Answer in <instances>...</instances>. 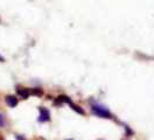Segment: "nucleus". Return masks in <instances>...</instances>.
<instances>
[{"label":"nucleus","instance_id":"obj_9","mask_svg":"<svg viewBox=\"0 0 154 140\" xmlns=\"http://www.w3.org/2000/svg\"><path fill=\"white\" fill-rule=\"evenodd\" d=\"M0 21H1V19H0Z\"/></svg>","mask_w":154,"mask_h":140},{"label":"nucleus","instance_id":"obj_1","mask_svg":"<svg viewBox=\"0 0 154 140\" xmlns=\"http://www.w3.org/2000/svg\"><path fill=\"white\" fill-rule=\"evenodd\" d=\"M92 112H94L95 115L99 116V117H103V118H111L110 112H109L105 107L99 106V105H95V106H92Z\"/></svg>","mask_w":154,"mask_h":140},{"label":"nucleus","instance_id":"obj_8","mask_svg":"<svg viewBox=\"0 0 154 140\" xmlns=\"http://www.w3.org/2000/svg\"><path fill=\"white\" fill-rule=\"evenodd\" d=\"M4 61H5V59L3 57V56H1V55H0V62H4Z\"/></svg>","mask_w":154,"mask_h":140},{"label":"nucleus","instance_id":"obj_2","mask_svg":"<svg viewBox=\"0 0 154 140\" xmlns=\"http://www.w3.org/2000/svg\"><path fill=\"white\" fill-rule=\"evenodd\" d=\"M40 122H48L49 120V111L44 107H40V118H39Z\"/></svg>","mask_w":154,"mask_h":140},{"label":"nucleus","instance_id":"obj_6","mask_svg":"<svg viewBox=\"0 0 154 140\" xmlns=\"http://www.w3.org/2000/svg\"><path fill=\"white\" fill-rule=\"evenodd\" d=\"M33 95L41 96V95H42V91H41V89H34V90H33Z\"/></svg>","mask_w":154,"mask_h":140},{"label":"nucleus","instance_id":"obj_7","mask_svg":"<svg viewBox=\"0 0 154 140\" xmlns=\"http://www.w3.org/2000/svg\"><path fill=\"white\" fill-rule=\"evenodd\" d=\"M5 125V118L3 115H0V127H3Z\"/></svg>","mask_w":154,"mask_h":140},{"label":"nucleus","instance_id":"obj_5","mask_svg":"<svg viewBox=\"0 0 154 140\" xmlns=\"http://www.w3.org/2000/svg\"><path fill=\"white\" fill-rule=\"evenodd\" d=\"M69 104L71 105V107H73V109L75 110V111H77V112H78V113H81V115H84V111H83V110H82V109H81L79 106H77V105H75V104H73L71 102H70Z\"/></svg>","mask_w":154,"mask_h":140},{"label":"nucleus","instance_id":"obj_3","mask_svg":"<svg viewBox=\"0 0 154 140\" xmlns=\"http://www.w3.org/2000/svg\"><path fill=\"white\" fill-rule=\"evenodd\" d=\"M6 103L7 105H10L11 107H14L18 105V98L15 96H7L6 97Z\"/></svg>","mask_w":154,"mask_h":140},{"label":"nucleus","instance_id":"obj_4","mask_svg":"<svg viewBox=\"0 0 154 140\" xmlns=\"http://www.w3.org/2000/svg\"><path fill=\"white\" fill-rule=\"evenodd\" d=\"M29 90L28 89H23V88H18V95L19 96H21L22 98H28V96H29Z\"/></svg>","mask_w":154,"mask_h":140}]
</instances>
